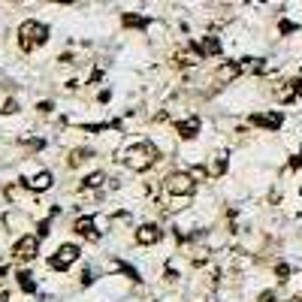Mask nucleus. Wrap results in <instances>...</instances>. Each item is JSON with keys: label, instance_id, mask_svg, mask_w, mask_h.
<instances>
[{"label": "nucleus", "instance_id": "nucleus-18", "mask_svg": "<svg viewBox=\"0 0 302 302\" xmlns=\"http://www.w3.org/2000/svg\"><path fill=\"white\" fill-rule=\"evenodd\" d=\"M224 167H227V160H224V154H218V160H215V169H212V172H215V175H221Z\"/></svg>", "mask_w": 302, "mask_h": 302}, {"label": "nucleus", "instance_id": "nucleus-17", "mask_svg": "<svg viewBox=\"0 0 302 302\" xmlns=\"http://www.w3.org/2000/svg\"><path fill=\"white\" fill-rule=\"evenodd\" d=\"M0 112H3V115H12V112H18V103H15V100H6V106H3Z\"/></svg>", "mask_w": 302, "mask_h": 302}, {"label": "nucleus", "instance_id": "nucleus-13", "mask_svg": "<svg viewBox=\"0 0 302 302\" xmlns=\"http://www.w3.org/2000/svg\"><path fill=\"white\" fill-rule=\"evenodd\" d=\"M88 157H91V151H82V148H76V151H73V154H69V167H79V164H85V160H88Z\"/></svg>", "mask_w": 302, "mask_h": 302}, {"label": "nucleus", "instance_id": "nucleus-5", "mask_svg": "<svg viewBox=\"0 0 302 302\" xmlns=\"http://www.w3.org/2000/svg\"><path fill=\"white\" fill-rule=\"evenodd\" d=\"M36 248H39L36 236H21V239L15 242V248H12V254H15V260L28 263V260H34L36 257Z\"/></svg>", "mask_w": 302, "mask_h": 302}, {"label": "nucleus", "instance_id": "nucleus-15", "mask_svg": "<svg viewBox=\"0 0 302 302\" xmlns=\"http://www.w3.org/2000/svg\"><path fill=\"white\" fill-rule=\"evenodd\" d=\"M18 284H21V290H25V293H34V290H36V284L31 281V275H28V272H18Z\"/></svg>", "mask_w": 302, "mask_h": 302}, {"label": "nucleus", "instance_id": "nucleus-1", "mask_svg": "<svg viewBox=\"0 0 302 302\" xmlns=\"http://www.w3.org/2000/svg\"><path fill=\"white\" fill-rule=\"evenodd\" d=\"M127 167L133 169V172H145V169H151L157 160H160V151H157V145L154 142H136L127 148Z\"/></svg>", "mask_w": 302, "mask_h": 302}, {"label": "nucleus", "instance_id": "nucleus-24", "mask_svg": "<svg viewBox=\"0 0 302 302\" xmlns=\"http://www.w3.org/2000/svg\"><path fill=\"white\" fill-rule=\"evenodd\" d=\"M61 3H73V0H61Z\"/></svg>", "mask_w": 302, "mask_h": 302}, {"label": "nucleus", "instance_id": "nucleus-4", "mask_svg": "<svg viewBox=\"0 0 302 302\" xmlns=\"http://www.w3.org/2000/svg\"><path fill=\"white\" fill-rule=\"evenodd\" d=\"M79 254H82V251H79L76 245H61V248L55 251V257H52V266L64 272V269H69L76 260H79Z\"/></svg>", "mask_w": 302, "mask_h": 302}, {"label": "nucleus", "instance_id": "nucleus-11", "mask_svg": "<svg viewBox=\"0 0 302 302\" xmlns=\"http://www.w3.org/2000/svg\"><path fill=\"white\" fill-rule=\"evenodd\" d=\"M197 130H200V118H188V121L178 124V136H181V139H194Z\"/></svg>", "mask_w": 302, "mask_h": 302}, {"label": "nucleus", "instance_id": "nucleus-12", "mask_svg": "<svg viewBox=\"0 0 302 302\" xmlns=\"http://www.w3.org/2000/svg\"><path fill=\"white\" fill-rule=\"evenodd\" d=\"M194 52H197V55H218V52H221V42H218L215 36H205Z\"/></svg>", "mask_w": 302, "mask_h": 302}, {"label": "nucleus", "instance_id": "nucleus-8", "mask_svg": "<svg viewBox=\"0 0 302 302\" xmlns=\"http://www.w3.org/2000/svg\"><path fill=\"white\" fill-rule=\"evenodd\" d=\"M73 230H76V233L79 236H88V239H97V230H94V218H79V221H76V224H73Z\"/></svg>", "mask_w": 302, "mask_h": 302}, {"label": "nucleus", "instance_id": "nucleus-2", "mask_svg": "<svg viewBox=\"0 0 302 302\" xmlns=\"http://www.w3.org/2000/svg\"><path fill=\"white\" fill-rule=\"evenodd\" d=\"M164 191H167L169 197H175V200H188L197 191V178L191 172H169L167 178H164Z\"/></svg>", "mask_w": 302, "mask_h": 302}, {"label": "nucleus", "instance_id": "nucleus-10", "mask_svg": "<svg viewBox=\"0 0 302 302\" xmlns=\"http://www.w3.org/2000/svg\"><path fill=\"white\" fill-rule=\"evenodd\" d=\"M239 73H242V64H224V67H218L215 79H218V82H233Z\"/></svg>", "mask_w": 302, "mask_h": 302}, {"label": "nucleus", "instance_id": "nucleus-16", "mask_svg": "<svg viewBox=\"0 0 302 302\" xmlns=\"http://www.w3.org/2000/svg\"><path fill=\"white\" fill-rule=\"evenodd\" d=\"M103 181H106V175H103V172H91V175L85 178V188H100Z\"/></svg>", "mask_w": 302, "mask_h": 302}, {"label": "nucleus", "instance_id": "nucleus-22", "mask_svg": "<svg viewBox=\"0 0 302 302\" xmlns=\"http://www.w3.org/2000/svg\"><path fill=\"white\" fill-rule=\"evenodd\" d=\"M260 302H275V293H272V290H266V293L260 296Z\"/></svg>", "mask_w": 302, "mask_h": 302}, {"label": "nucleus", "instance_id": "nucleus-20", "mask_svg": "<svg viewBox=\"0 0 302 302\" xmlns=\"http://www.w3.org/2000/svg\"><path fill=\"white\" fill-rule=\"evenodd\" d=\"M278 275H281V281H287V275H290V269H287L284 263H281V266H278Z\"/></svg>", "mask_w": 302, "mask_h": 302}, {"label": "nucleus", "instance_id": "nucleus-3", "mask_svg": "<svg viewBox=\"0 0 302 302\" xmlns=\"http://www.w3.org/2000/svg\"><path fill=\"white\" fill-rule=\"evenodd\" d=\"M45 25H39V21H25L21 28H18V45L25 49V52H34L36 45H42L45 42Z\"/></svg>", "mask_w": 302, "mask_h": 302}, {"label": "nucleus", "instance_id": "nucleus-19", "mask_svg": "<svg viewBox=\"0 0 302 302\" xmlns=\"http://www.w3.org/2000/svg\"><path fill=\"white\" fill-rule=\"evenodd\" d=\"M124 25H136V28H142L145 21H142V18H136V15H127V18H124Z\"/></svg>", "mask_w": 302, "mask_h": 302}, {"label": "nucleus", "instance_id": "nucleus-23", "mask_svg": "<svg viewBox=\"0 0 302 302\" xmlns=\"http://www.w3.org/2000/svg\"><path fill=\"white\" fill-rule=\"evenodd\" d=\"M293 302H302V290H299V293H296V299H293Z\"/></svg>", "mask_w": 302, "mask_h": 302}, {"label": "nucleus", "instance_id": "nucleus-6", "mask_svg": "<svg viewBox=\"0 0 302 302\" xmlns=\"http://www.w3.org/2000/svg\"><path fill=\"white\" fill-rule=\"evenodd\" d=\"M160 236H164V230L157 224H142L136 230V242L139 245H154V242H160Z\"/></svg>", "mask_w": 302, "mask_h": 302}, {"label": "nucleus", "instance_id": "nucleus-7", "mask_svg": "<svg viewBox=\"0 0 302 302\" xmlns=\"http://www.w3.org/2000/svg\"><path fill=\"white\" fill-rule=\"evenodd\" d=\"M251 124L269 127V130H278V127H281V115H278V112H272V115H251Z\"/></svg>", "mask_w": 302, "mask_h": 302}, {"label": "nucleus", "instance_id": "nucleus-9", "mask_svg": "<svg viewBox=\"0 0 302 302\" xmlns=\"http://www.w3.org/2000/svg\"><path fill=\"white\" fill-rule=\"evenodd\" d=\"M28 184H31V191H36V194H39V191H49V188H52V172H45V169L36 172Z\"/></svg>", "mask_w": 302, "mask_h": 302}, {"label": "nucleus", "instance_id": "nucleus-14", "mask_svg": "<svg viewBox=\"0 0 302 302\" xmlns=\"http://www.w3.org/2000/svg\"><path fill=\"white\" fill-rule=\"evenodd\" d=\"M242 69H248V73H260V69H263V61H260V58H242Z\"/></svg>", "mask_w": 302, "mask_h": 302}, {"label": "nucleus", "instance_id": "nucleus-21", "mask_svg": "<svg viewBox=\"0 0 302 302\" xmlns=\"http://www.w3.org/2000/svg\"><path fill=\"white\" fill-rule=\"evenodd\" d=\"M36 109H39V112H52V109H55V106H52V103L45 100V103H39V106H36Z\"/></svg>", "mask_w": 302, "mask_h": 302}]
</instances>
